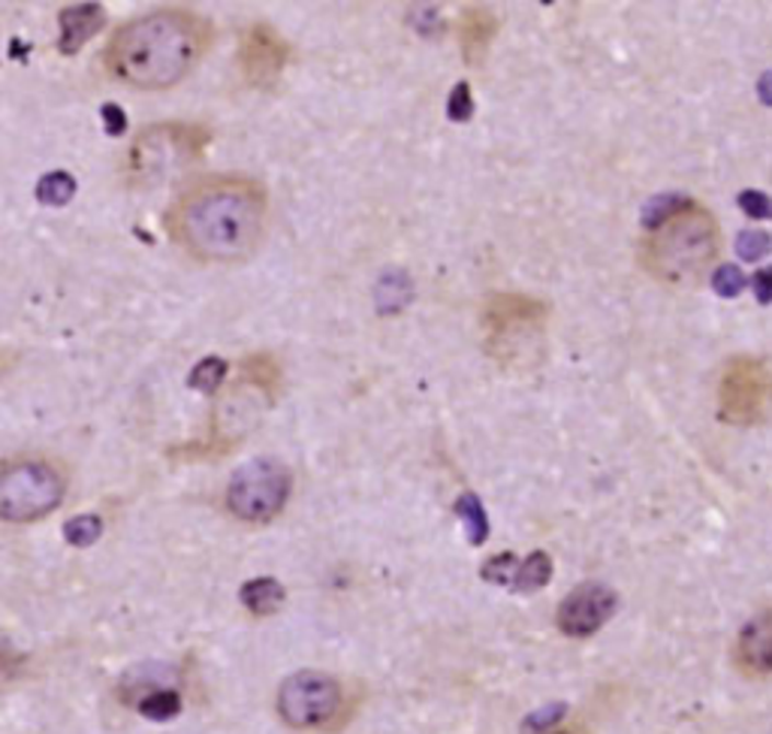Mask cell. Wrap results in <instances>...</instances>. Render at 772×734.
<instances>
[{
	"instance_id": "cell-30",
	"label": "cell",
	"mask_w": 772,
	"mask_h": 734,
	"mask_svg": "<svg viewBox=\"0 0 772 734\" xmlns=\"http://www.w3.org/2000/svg\"><path fill=\"white\" fill-rule=\"evenodd\" d=\"M758 94H760V100H763V103H770V106H772V73H767L763 79H760Z\"/></svg>"
},
{
	"instance_id": "cell-31",
	"label": "cell",
	"mask_w": 772,
	"mask_h": 734,
	"mask_svg": "<svg viewBox=\"0 0 772 734\" xmlns=\"http://www.w3.org/2000/svg\"><path fill=\"white\" fill-rule=\"evenodd\" d=\"M555 734H567V732H555Z\"/></svg>"
},
{
	"instance_id": "cell-12",
	"label": "cell",
	"mask_w": 772,
	"mask_h": 734,
	"mask_svg": "<svg viewBox=\"0 0 772 734\" xmlns=\"http://www.w3.org/2000/svg\"><path fill=\"white\" fill-rule=\"evenodd\" d=\"M736 665L748 677L772 674V610H763L742 626L736 638Z\"/></svg>"
},
{
	"instance_id": "cell-27",
	"label": "cell",
	"mask_w": 772,
	"mask_h": 734,
	"mask_svg": "<svg viewBox=\"0 0 772 734\" xmlns=\"http://www.w3.org/2000/svg\"><path fill=\"white\" fill-rule=\"evenodd\" d=\"M562 713H564V704H558V708L552 704V708L540 710V713H534V716H528L526 725L531 729V732H543V729H552V722L558 720Z\"/></svg>"
},
{
	"instance_id": "cell-25",
	"label": "cell",
	"mask_w": 772,
	"mask_h": 734,
	"mask_svg": "<svg viewBox=\"0 0 772 734\" xmlns=\"http://www.w3.org/2000/svg\"><path fill=\"white\" fill-rule=\"evenodd\" d=\"M447 110H450V118H453V122H468V118H471V113H474V100H471L468 82H459V85L453 88V94L447 100Z\"/></svg>"
},
{
	"instance_id": "cell-3",
	"label": "cell",
	"mask_w": 772,
	"mask_h": 734,
	"mask_svg": "<svg viewBox=\"0 0 772 734\" xmlns=\"http://www.w3.org/2000/svg\"><path fill=\"white\" fill-rule=\"evenodd\" d=\"M718 249V221L688 199L679 213L646 230V239L640 242V263L661 285L694 287L700 278H706Z\"/></svg>"
},
{
	"instance_id": "cell-19",
	"label": "cell",
	"mask_w": 772,
	"mask_h": 734,
	"mask_svg": "<svg viewBox=\"0 0 772 734\" xmlns=\"http://www.w3.org/2000/svg\"><path fill=\"white\" fill-rule=\"evenodd\" d=\"M76 194V179L70 173H49L39 179L37 199L43 206H67Z\"/></svg>"
},
{
	"instance_id": "cell-13",
	"label": "cell",
	"mask_w": 772,
	"mask_h": 734,
	"mask_svg": "<svg viewBox=\"0 0 772 734\" xmlns=\"http://www.w3.org/2000/svg\"><path fill=\"white\" fill-rule=\"evenodd\" d=\"M106 22V10L100 3H76V7H64L58 15V25H61V39H58V49L61 55H76V51L85 46L88 39L97 34L100 27Z\"/></svg>"
},
{
	"instance_id": "cell-20",
	"label": "cell",
	"mask_w": 772,
	"mask_h": 734,
	"mask_svg": "<svg viewBox=\"0 0 772 734\" xmlns=\"http://www.w3.org/2000/svg\"><path fill=\"white\" fill-rule=\"evenodd\" d=\"M223 375H227V360H221V357H206V360H199L197 366H194L187 385L194 387V390H199V393H209L211 397V393H218Z\"/></svg>"
},
{
	"instance_id": "cell-26",
	"label": "cell",
	"mask_w": 772,
	"mask_h": 734,
	"mask_svg": "<svg viewBox=\"0 0 772 734\" xmlns=\"http://www.w3.org/2000/svg\"><path fill=\"white\" fill-rule=\"evenodd\" d=\"M739 206L751 218H772V199L767 194H760V191H742L739 194Z\"/></svg>"
},
{
	"instance_id": "cell-28",
	"label": "cell",
	"mask_w": 772,
	"mask_h": 734,
	"mask_svg": "<svg viewBox=\"0 0 772 734\" xmlns=\"http://www.w3.org/2000/svg\"><path fill=\"white\" fill-rule=\"evenodd\" d=\"M754 294H758V302L770 306L772 302V266H767V269H760V273L754 275Z\"/></svg>"
},
{
	"instance_id": "cell-5",
	"label": "cell",
	"mask_w": 772,
	"mask_h": 734,
	"mask_svg": "<svg viewBox=\"0 0 772 734\" xmlns=\"http://www.w3.org/2000/svg\"><path fill=\"white\" fill-rule=\"evenodd\" d=\"M209 130L199 125H154L142 130L127 151V179L134 185H160L203 161Z\"/></svg>"
},
{
	"instance_id": "cell-8",
	"label": "cell",
	"mask_w": 772,
	"mask_h": 734,
	"mask_svg": "<svg viewBox=\"0 0 772 734\" xmlns=\"http://www.w3.org/2000/svg\"><path fill=\"white\" fill-rule=\"evenodd\" d=\"M344 708L342 684L323 672H299L278 689V713L290 729L311 732L338 720Z\"/></svg>"
},
{
	"instance_id": "cell-10",
	"label": "cell",
	"mask_w": 772,
	"mask_h": 734,
	"mask_svg": "<svg viewBox=\"0 0 772 734\" xmlns=\"http://www.w3.org/2000/svg\"><path fill=\"white\" fill-rule=\"evenodd\" d=\"M290 64V43L266 22H254L239 39V70L247 85L269 91Z\"/></svg>"
},
{
	"instance_id": "cell-23",
	"label": "cell",
	"mask_w": 772,
	"mask_h": 734,
	"mask_svg": "<svg viewBox=\"0 0 772 734\" xmlns=\"http://www.w3.org/2000/svg\"><path fill=\"white\" fill-rule=\"evenodd\" d=\"M712 287H715V294H718V297L734 299L746 290V275L727 263V266H718V269L712 273Z\"/></svg>"
},
{
	"instance_id": "cell-9",
	"label": "cell",
	"mask_w": 772,
	"mask_h": 734,
	"mask_svg": "<svg viewBox=\"0 0 772 734\" xmlns=\"http://www.w3.org/2000/svg\"><path fill=\"white\" fill-rule=\"evenodd\" d=\"M772 411V369L754 357H736L718 378V414L734 426L760 424Z\"/></svg>"
},
{
	"instance_id": "cell-4",
	"label": "cell",
	"mask_w": 772,
	"mask_h": 734,
	"mask_svg": "<svg viewBox=\"0 0 772 734\" xmlns=\"http://www.w3.org/2000/svg\"><path fill=\"white\" fill-rule=\"evenodd\" d=\"M550 306L538 297L498 290L483 302V348L502 369H528L543 354Z\"/></svg>"
},
{
	"instance_id": "cell-11",
	"label": "cell",
	"mask_w": 772,
	"mask_h": 734,
	"mask_svg": "<svg viewBox=\"0 0 772 734\" xmlns=\"http://www.w3.org/2000/svg\"><path fill=\"white\" fill-rule=\"evenodd\" d=\"M619 598L607 584H579L558 605L555 622L567 638H589L615 613Z\"/></svg>"
},
{
	"instance_id": "cell-21",
	"label": "cell",
	"mask_w": 772,
	"mask_h": 734,
	"mask_svg": "<svg viewBox=\"0 0 772 734\" xmlns=\"http://www.w3.org/2000/svg\"><path fill=\"white\" fill-rule=\"evenodd\" d=\"M100 532H103V523H100L97 514H79V517L67 520V526H64V538L73 548H91L100 538Z\"/></svg>"
},
{
	"instance_id": "cell-1",
	"label": "cell",
	"mask_w": 772,
	"mask_h": 734,
	"mask_svg": "<svg viewBox=\"0 0 772 734\" xmlns=\"http://www.w3.org/2000/svg\"><path fill=\"white\" fill-rule=\"evenodd\" d=\"M163 225L175 249L194 261L245 263L266 239L269 194L251 175H206L175 197Z\"/></svg>"
},
{
	"instance_id": "cell-7",
	"label": "cell",
	"mask_w": 772,
	"mask_h": 734,
	"mask_svg": "<svg viewBox=\"0 0 772 734\" xmlns=\"http://www.w3.org/2000/svg\"><path fill=\"white\" fill-rule=\"evenodd\" d=\"M293 490L290 469L281 460L260 457V460L245 462L239 472L230 478L227 486V508L233 517L245 523H269L287 505Z\"/></svg>"
},
{
	"instance_id": "cell-24",
	"label": "cell",
	"mask_w": 772,
	"mask_h": 734,
	"mask_svg": "<svg viewBox=\"0 0 772 734\" xmlns=\"http://www.w3.org/2000/svg\"><path fill=\"white\" fill-rule=\"evenodd\" d=\"M736 249L742 254V261H758L763 254H770L772 239L763 230H746L742 237L736 239Z\"/></svg>"
},
{
	"instance_id": "cell-2",
	"label": "cell",
	"mask_w": 772,
	"mask_h": 734,
	"mask_svg": "<svg viewBox=\"0 0 772 734\" xmlns=\"http://www.w3.org/2000/svg\"><path fill=\"white\" fill-rule=\"evenodd\" d=\"M215 27L187 7H160L124 22L103 49L112 79L134 91H166L209 51Z\"/></svg>"
},
{
	"instance_id": "cell-17",
	"label": "cell",
	"mask_w": 772,
	"mask_h": 734,
	"mask_svg": "<svg viewBox=\"0 0 772 734\" xmlns=\"http://www.w3.org/2000/svg\"><path fill=\"white\" fill-rule=\"evenodd\" d=\"M456 514L462 517V523H465L468 529V541L477 548V544H483L486 541V536H489V520H486V511H483V502H480L474 493H462L459 496V502H456Z\"/></svg>"
},
{
	"instance_id": "cell-15",
	"label": "cell",
	"mask_w": 772,
	"mask_h": 734,
	"mask_svg": "<svg viewBox=\"0 0 772 734\" xmlns=\"http://www.w3.org/2000/svg\"><path fill=\"white\" fill-rule=\"evenodd\" d=\"M242 605H245L254 617H272V613H278L284 605V598H287V593H284V586L275 581V577H254V581H247L245 586H242Z\"/></svg>"
},
{
	"instance_id": "cell-16",
	"label": "cell",
	"mask_w": 772,
	"mask_h": 734,
	"mask_svg": "<svg viewBox=\"0 0 772 734\" xmlns=\"http://www.w3.org/2000/svg\"><path fill=\"white\" fill-rule=\"evenodd\" d=\"M552 577V560L550 553L543 550H534L522 565H519V574H516V593H538L543 586L550 584Z\"/></svg>"
},
{
	"instance_id": "cell-18",
	"label": "cell",
	"mask_w": 772,
	"mask_h": 734,
	"mask_svg": "<svg viewBox=\"0 0 772 734\" xmlns=\"http://www.w3.org/2000/svg\"><path fill=\"white\" fill-rule=\"evenodd\" d=\"M139 713H142L146 720L154 722L172 720V716L182 713V696L172 692V689H151V692L139 701Z\"/></svg>"
},
{
	"instance_id": "cell-29",
	"label": "cell",
	"mask_w": 772,
	"mask_h": 734,
	"mask_svg": "<svg viewBox=\"0 0 772 734\" xmlns=\"http://www.w3.org/2000/svg\"><path fill=\"white\" fill-rule=\"evenodd\" d=\"M103 118H106V130H110L112 137H118L124 130V115L118 113V106L106 103V106H103Z\"/></svg>"
},
{
	"instance_id": "cell-6",
	"label": "cell",
	"mask_w": 772,
	"mask_h": 734,
	"mask_svg": "<svg viewBox=\"0 0 772 734\" xmlns=\"http://www.w3.org/2000/svg\"><path fill=\"white\" fill-rule=\"evenodd\" d=\"M67 493V472L58 460L27 454L3 462L0 472V517L34 523L58 508Z\"/></svg>"
},
{
	"instance_id": "cell-14",
	"label": "cell",
	"mask_w": 772,
	"mask_h": 734,
	"mask_svg": "<svg viewBox=\"0 0 772 734\" xmlns=\"http://www.w3.org/2000/svg\"><path fill=\"white\" fill-rule=\"evenodd\" d=\"M495 34H498V15L486 7H465V13L459 15V46L471 67H477L486 58Z\"/></svg>"
},
{
	"instance_id": "cell-22",
	"label": "cell",
	"mask_w": 772,
	"mask_h": 734,
	"mask_svg": "<svg viewBox=\"0 0 772 734\" xmlns=\"http://www.w3.org/2000/svg\"><path fill=\"white\" fill-rule=\"evenodd\" d=\"M519 565H522V562L516 560L514 553H498V557H492V560L480 569V577L495 586H514Z\"/></svg>"
}]
</instances>
